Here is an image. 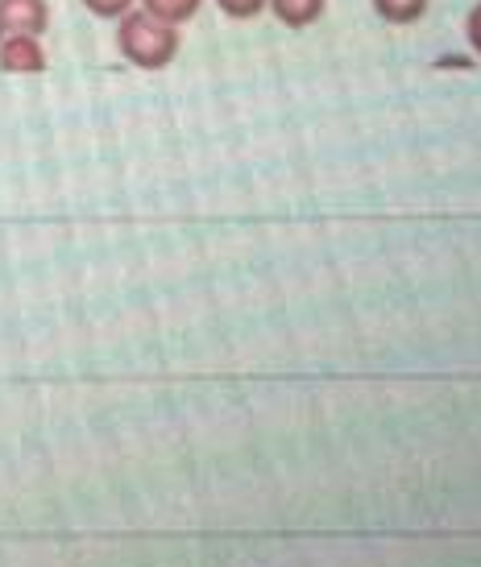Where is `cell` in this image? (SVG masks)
<instances>
[{
  "label": "cell",
  "instance_id": "1",
  "mask_svg": "<svg viewBox=\"0 0 481 567\" xmlns=\"http://www.w3.org/2000/svg\"><path fill=\"white\" fill-rule=\"evenodd\" d=\"M116 50L137 71H162V66L175 63L178 54V25H166L142 9H129L116 21Z\"/></svg>",
  "mask_w": 481,
  "mask_h": 567
},
{
  "label": "cell",
  "instance_id": "2",
  "mask_svg": "<svg viewBox=\"0 0 481 567\" xmlns=\"http://www.w3.org/2000/svg\"><path fill=\"white\" fill-rule=\"evenodd\" d=\"M47 25H50L47 0H0V38H13V33L42 38Z\"/></svg>",
  "mask_w": 481,
  "mask_h": 567
},
{
  "label": "cell",
  "instance_id": "3",
  "mask_svg": "<svg viewBox=\"0 0 481 567\" xmlns=\"http://www.w3.org/2000/svg\"><path fill=\"white\" fill-rule=\"evenodd\" d=\"M0 71H9V75H38V71H47L42 38H33V33L0 38Z\"/></svg>",
  "mask_w": 481,
  "mask_h": 567
},
{
  "label": "cell",
  "instance_id": "4",
  "mask_svg": "<svg viewBox=\"0 0 481 567\" xmlns=\"http://www.w3.org/2000/svg\"><path fill=\"white\" fill-rule=\"evenodd\" d=\"M266 9H270L287 30H307V25H316L328 9V0H266Z\"/></svg>",
  "mask_w": 481,
  "mask_h": 567
},
{
  "label": "cell",
  "instance_id": "5",
  "mask_svg": "<svg viewBox=\"0 0 481 567\" xmlns=\"http://www.w3.org/2000/svg\"><path fill=\"white\" fill-rule=\"evenodd\" d=\"M369 4L386 25H419L432 9V0H369Z\"/></svg>",
  "mask_w": 481,
  "mask_h": 567
},
{
  "label": "cell",
  "instance_id": "6",
  "mask_svg": "<svg viewBox=\"0 0 481 567\" xmlns=\"http://www.w3.org/2000/svg\"><path fill=\"white\" fill-rule=\"evenodd\" d=\"M204 0H142V13L158 17L166 25H187L192 17H199Z\"/></svg>",
  "mask_w": 481,
  "mask_h": 567
},
{
  "label": "cell",
  "instance_id": "7",
  "mask_svg": "<svg viewBox=\"0 0 481 567\" xmlns=\"http://www.w3.org/2000/svg\"><path fill=\"white\" fill-rule=\"evenodd\" d=\"M133 4H137V0H83V9L92 17H100V21H121Z\"/></svg>",
  "mask_w": 481,
  "mask_h": 567
},
{
  "label": "cell",
  "instance_id": "8",
  "mask_svg": "<svg viewBox=\"0 0 481 567\" xmlns=\"http://www.w3.org/2000/svg\"><path fill=\"white\" fill-rule=\"evenodd\" d=\"M221 13L233 17V21H254V17L266 13V0H216Z\"/></svg>",
  "mask_w": 481,
  "mask_h": 567
},
{
  "label": "cell",
  "instance_id": "9",
  "mask_svg": "<svg viewBox=\"0 0 481 567\" xmlns=\"http://www.w3.org/2000/svg\"><path fill=\"white\" fill-rule=\"evenodd\" d=\"M465 38H469V47L481 54V0H478V9L469 13V21H465Z\"/></svg>",
  "mask_w": 481,
  "mask_h": 567
}]
</instances>
